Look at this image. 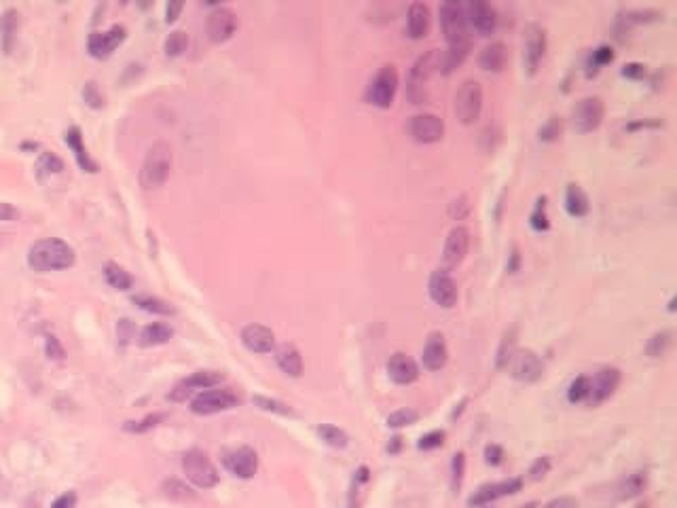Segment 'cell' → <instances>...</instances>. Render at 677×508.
<instances>
[{
  "label": "cell",
  "mask_w": 677,
  "mask_h": 508,
  "mask_svg": "<svg viewBox=\"0 0 677 508\" xmlns=\"http://www.w3.org/2000/svg\"><path fill=\"white\" fill-rule=\"evenodd\" d=\"M440 23H443L445 39L449 47H470L468 23L461 3H445L440 5Z\"/></svg>",
  "instance_id": "5"
},
{
  "label": "cell",
  "mask_w": 677,
  "mask_h": 508,
  "mask_svg": "<svg viewBox=\"0 0 677 508\" xmlns=\"http://www.w3.org/2000/svg\"><path fill=\"white\" fill-rule=\"evenodd\" d=\"M189 47V37L184 30H174L169 37L165 39V55L167 57H178L187 51Z\"/></svg>",
  "instance_id": "38"
},
{
  "label": "cell",
  "mask_w": 677,
  "mask_h": 508,
  "mask_svg": "<svg viewBox=\"0 0 677 508\" xmlns=\"http://www.w3.org/2000/svg\"><path fill=\"white\" fill-rule=\"evenodd\" d=\"M388 375L398 386H411L419 377V366L409 354L396 352L388 360Z\"/></svg>",
  "instance_id": "22"
},
{
  "label": "cell",
  "mask_w": 677,
  "mask_h": 508,
  "mask_svg": "<svg viewBox=\"0 0 677 508\" xmlns=\"http://www.w3.org/2000/svg\"><path fill=\"white\" fill-rule=\"evenodd\" d=\"M392 440H394V445H392V447H388V451H390V453L398 451V447H400V436H396V438H392Z\"/></svg>",
  "instance_id": "61"
},
{
  "label": "cell",
  "mask_w": 677,
  "mask_h": 508,
  "mask_svg": "<svg viewBox=\"0 0 677 508\" xmlns=\"http://www.w3.org/2000/svg\"><path fill=\"white\" fill-rule=\"evenodd\" d=\"M125 41V28L123 26H113L106 32H93L87 39V51L97 57V59H106L113 55V51Z\"/></svg>",
  "instance_id": "19"
},
{
  "label": "cell",
  "mask_w": 677,
  "mask_h": 508,
  "mask_svg": "<svg viewBox=\"0 0 677 508\" xmlns=\"http://www.w3.org/2000/svg\"><path fill=\"white\" fill-rule=\"evenodd\" d=\"M396 91H398V70H396V66L385 64V66L379 68V73L375 75V79L370 81L366 97H368V102L372 106L390 109L394 104Z\"/></svg>",
  "instance_id": "7"
},
{
  "label": "cell",
  "mask_w": 677,
  "mask_h": 508,
  "mask_svg": "<svg viewBox=\"0 0 677 508\" xmlns=\"http://www.w3.org/2000/svg\"><path fill=\"white\" fill-rule=\"evenodd\" d=\"M45 352H47V356H49L51 360H61V358L66 356L61 344L57 341V339H55L53 335H49V337L45 339Z\"/></svg>",
  "instance_id": "53"
},
{
  "label": "cell",
  "mask_w": 677,
  "mask_h": 508,
  "mask_svg": "<svg viewBox=\"0 0 677 508\" xmlns=\"http://www.w3.org/2000/svg\"><path fill=\"white\" fill-rule=\"evenodd\" d=\"M531 227L537 231H546L549 229V216H546V199L540 197L537 199V206L531 214Z\"/></svg>",
  "instance_id": "48"
},
{
  "label": "cell",
  "mask_w": 677,
  "mask_h": 508,
  "mask_svg": "<svg viewBox=\"0 0 677 508\" xmlns=\"http://www.w3.org/2000/svg\"><path fill=\"white\" fill-rule=\"evenodd\" d=\"M102 271H104V280H106V284H108L111 288H115V290L125 292V290H129V288L133 286V278L127 274V271H125L121 265H117V263H113V261L104 263Z\"/></svg>",
  "instance_id": "32"
},
{
  "label": "cell",
  "mask_w": 677,
  "mask_h": 508,
  "mask_svg": "<svg viewBox=\"0 0 677 508\" xmlns=\"http://www.w3.org/2000/svg\"><path fill=\"white\" fill-rule=\"evenodd\" d=\"M485 455H487V462H489V464L497 466V464L502 462L504 451H502V447H497V445H489V447L485 449Z\"/></svg>",
  "instance_id": "60"
},
{
  "label": "cell",
  "mask_w": 677,
  "mask_h": 508,
  "mask_svg": "<svg viewBox=\"0 0 677 508\" xmlns=\"http://www.w3.org/2000/svg\"><path fill=\"white\" fill-rule=\"evenodd\" d=\"M508 364H511V375L523 384H535L544 375V362L533 350H517Z\"/></svg>",
  "instance_id": "13"
},
{
  "label": "cell",
  "mask_w": 677,
  "mask_h": 508,
  "mask_svg": "<svg viewBox=\"0 0 677 508\" xmlns=\"http://www.w3.org/2000/svg\"><path fill=\"white\" fill-rule=\"evenodd\" d=\"M28 265L34 271H39V274L68 269L75 265V250L64 240L47 237V240H39L32 244V248L28 252Z\"/></svg>",
  "instance_id": "1"
},
{
  "label": "cell",
  "mask_w": 677,
  "mask_h": 508,
  "mask_svg": "<svg viewBox=\"0 0 677 508\" xmlns=\"http://www.w3.org/2000/svg\"><path fill=\"white\" fill-rule=\"evenodd\" d=\"M612 59H614V51H612V47H599V49L593 51V55H591V64L595 66V73L599 70L601 66L609 64Z\"/></svg>",
  "instance_id": "52"
},
{
  "label": "cell",
  "mask_w": 677,
  "mask_h": 508,
  "mask_svg": "<svg viewBox=\"0 0 677 508\" xmlns=\"http://www.w3.org/2000/svg\"><path fill=\"white\" fill-rule=\"evenodd\" d=\"M523 487V479H506V481H497V483H487L483 487H479L474 491L468 500L470 506H489L491 502L506 498V496H513L517 491H521Z\"/></svg>",
  "instance_id": "20"
},
{
  "label": "cell",
  "mask_w": 677,
  "mask_h": 508,
  "mask_svg": "<svg viewBox=\"0 0 677 508\" xmlns=\"http://www.w3.org/2000/svg\"><path fill=\"white\" fill-rule=\"evenodd\" d=\"M549 470H551V458H549V455H542V458H537V460L531 464V468H529V477H531L533 481H540V479H544V477H546Z\"/></svg>",
  "instance_id": "50"
},
{
  "label": "cell",
  "mask_w": 677,
  "mask_h": 508,
  "mask_svg": "<svg viewBox=\"0 0 677 508\" xmlns=\"http://www.w3.org/2000/svg\"><path fill=\"white\" fill-rule=\"evenodd\" d=\"M174 337V328L165 324V322H153V324H146L140 335H138V344L142 348H155V346H163L167 344L169 339Z\"/></svg>",
  "instance_id": "29"
},
{
  "label": "cell",
  "mask_w": 677,
  "mask_h": 508,
  "mask_svg": "<svg viewBox=\"0 0 677 508\" xmlns=\"http://www.w3.org/2000/svg\"><path fill=\"white\" fill-rule=\"evenodd\" d=\"M546 53V30L540 23H529L523 37V66L527 75H533Z\"/></svg>",
  "instance_id": "11"
},
{
  "label": "cell",
  "mask_w": 677,
  "mask_h": 508,
  "mask_svg": "<svg viewBox=\"0 0 677 508\" xmlns=\"http://www.w3.org/2000/svg\"><path fill=\"white\" fill-rule=\"evenodd\" d=\"M61 169H64V161L59 157H55L53 153H49V151L43 153L39 157V161H37V174H39V178H45L49 174H59Z\"/></svg>",
  "instance_id": "39"
},
{
  "label": "cell",
  "mask_w": 677,
  "mask_h": 508,
  "mask_svg": "<svg viewBox=\"0 0 677 508\" xmlns=\"http://www.w3.org/2000/svg\"><path fill=\"white\" fill-rule=\"evenodd\" d=\"M506 62H508V49L504 43H491L479 55V66L485 73H502Z\"/></svg>",
  "instance_id": "28"
},
{
  "label": "cell",
  "mask_w": 677,
  "mask_h": 508,
  "mask_svg": "<svg viewBox=\"0 0 677 508\" xmlns=\"http://www.w3.org/2000/svg\"><path fill=\"white\" fill-rule=\"evenodd\" d=\"M430 26H432V13L430 7L423 3H413L409 7V13H406V32L413 41H421L430 34Z\"/></svg>",
  "instance_id": "25"
},
{
  "label": "cell",
  "mask_w": 677,
  "mask_h": 508,
  "mask_svg": "<svg viewBox=\"0 0 677 508\" xmlns=\"http://www.w3.org/2000/svg\"><path fill=\"white\" fill-rule=\"evenodd\" d=\"M83 100H85V104L89 109H95V111H99L102 106H104V97H102V91H99V87H97L95 81H87L85 83Z\"/></svg>",
  "instance_id": "45"
},
{
  "label": "cell",
  "mask_w": 677,
  "mask_h": 508,
  "mask_svg": "<svg viewBox=\"0 0 677 508\" xmlns=\"http://www.w3.org/2000/svg\"><path fill=\"white\" fill-rule=\"evenodd\" d=\"M646 483H648V479H646V472H633V474H629V477L627 479H622L620 481V485H618V491H620V498L622 500H631V498H637L643 489H646Z\"/></svg>",
  "instance_id": "35"
},
{
  "label": "cell",
  "mask_w": 677,
  "mask_h": 508,
  "mask_svg": "<svg viewBox=\"0 0 677 508\" xmlns=\"http://www.w3.org/2000/svg\"><path fill=\"white\" fill-rule=\"evenodd\" d=\"M409 133L419 144H434L445 138V121L438 115L421 113L409 119Z\"/></svg>",
  "instance_id": "12"
},
{
  "label": "cell",
  "mask_w": 677,
  "mask_h": 508,
  "mask_svg": "<svg viewBox=\"0 0 677 508\" xmlns=\"http://www.w3.org/2000/svg\"><path fill=\"white\" fill-rule=\"evenodd\" d=\"M77 506V493L75 491H66L59 498L51 502V508H75Z\"/></svg>",
  "instance_id": "55"
},
{
  "label": "cell",
  "mask_w": 677,
  "mask_h": 508,
  "mask_svg": "<svg viewBox=\"0 0 677 508\" xmlns=\"http://www.w3.org/2000/svg\"><path fill=\"white\" fill-rule=\"evenodd\" d=\"M240 404V396H237L233 390L225 388V390H203L199 392L193 400H191V411L197 415H214L220 411H229L235 409Z\"/></svg>",
  "instance_id": "8"
},
{
  "label": "cell",
  "mask_w": 677,
  "mask_h": 508,
  "mask_svg": "<svg viewBox=\"0 0 677 508\" xmlns=\"http://www.w3.org/2000/svg\"><path fill=\"white\" fill-rule=\"evenodd\" d=\"M449 360V348L445 337L440 332H430V337L426 339V346H423V354H421V362L428 370H440L445 368Z\"/></svg>",
  "instance_id": "24"
},
{
  "label": "cell",
  "mask_w": 677,
  "mask_h": 508,
  "mask_svg": "<svg viewBox=\"0 0 677 508\" xmlns=\"http://www.w3.org/2000/svg\"><path fill=\"white\" fill-rule=\"evenodd\" d=\"M242 344L254 354H269L276 350V335L263 324H248L242 330Z\"/></svg>",
  "instance_id": "23"
},
{
  "label": "cell",
  "mask_w": 677,
  "mask_h": 508,
  "mask_svg": "<svg viewBox=\"0 0 677 508\" xmlns=\"http://www.w3.org/2000/svg\"><path fill=\"white\" fill-rule=\"evenodd\" d=\"M466 23L468 30H474L479 37L487 39L497 30V11L493 5L485 3V0H472V3L464 5Z\"/></svg>",
  "instance_id": "10"
},
{
  "label": "cell",
  "mask_w": 677,
  "mask_h": 508,
  "mask_svg": "<svg viewBox=\"0 0 677 508\" xmlns=\"http://www.w3.org/2000/svg\"><path fill=\"white\" fill-rule=\"evenodd\" d=\"M483 111V87L479 81L468 79L455 93V115L464 125H472Z\"/></svg>",
  "instance_id": "6"
},
{
  "label": "cell",
  "mask_w": 677,
  "mask_h": 508,
  "mask_svg": "<svg viewBox=\"0 0 677 508\" xmlns=\"http://www.w3.org/2000/svg\"><path fill=\"white\" fill-rule=\"evenodd\" d=\"M671 330H660V332H654L652 337H650V341H648V346H646V354L650 356V358H660V356H665L667 352H669V348H671Z\"/></svg>",
  "instance_id": "37"
},
{
  "label": "cell",
  "mask_w": 677,
  "mask_h": 508,
  "mask_svg": "<svg viewBox=\"0 0 677 508\" xmlns=\"http://www.w3.org/2000/svg\"><path fill=\"white\" fill-rule=\"evenodd\" d=\"M540 140H544V142H553L557 140L559 135H561V119L559 117H551L544 125L540 127Z\"/></svg>",
  "instance_id": "47"
},
{
  "label": "cell",
  "mask_w": 677,
  "mask_h": 508,
  "mask_svg": "<svg viewBox=\"0 0 677 508\" xmlns=\"http://www.w3.org/2000/svg\"><path fill=\"white\" fill-rule=\"evenodd\" d=\"M468 212H470V203H468V197L466 195H461L459 199H455L451 203V208H449V214L453 218H457V220H461Z\"/></svg>",
  "instance_id": "54"
},
{
  "label": "cell",
  "mask_w": 677,
  "mask_h": 508,
  "mask_svg": "<svg viewBox=\"0 0 677 508\" xmlns=\"http://www.w3.org/2000/svg\"><path fill=\"white\" fill-rule=\"evenodd\" d=\"M589 392H591V377L589 375H580L575 377L567 390V400L569 402H587L589 400Z\"/></svg>",
  "instance_id": "41"
},
{
  "label": "cell",
  "mask_w": 677,
  "mask_h": 508,
  "mask_svg": "<svg viewBox=\"0 0 677 508\" xmlns=\"http://www.w3.org/2000/svg\"><path fill=\"white\" fill-rule=\"evenodd\" d=\"M17 218H19V210L15 206H11V203L0 201V220L11 223V220H17Z\"/></svg>",
  "instance_id": "57"
},
{
  "label": "cell",
  "mask_w": 677,
  "mask_h": 508,
  "mask_svg": "<svg viewBox=\"0 0 677 508\" xmlns=\"http://www.w3.org/2000/svg\"><path fill=\"white\" fill-rule=\"evenodd\" d=\"M17 26H19V17L15 9H7L0 17V45H3V53H11L17 41Z\"/></svg>",
  "instance_id": "30"
},
{
  "label": "cell",
  "mask_w": 677,
  "mask_h": 508,
  "mask_svg": "<svg viewBox=\"0 0 677 508\" xmlns=\"http://www.w3.org/2000/svg\"><path fill=\"white\" fill-rule=\"evenodd\" d=\"M278 366L286 373L288 377H301L303 375V356L292 344H282L274 350Z\"/></svg>",
  "instance_id": "26"
},
{
  "label": "cell",
  "mask_w": 677,
  "mask_h": 508,
  "mask_svg": "<svg viewBox=\"0 0 677 508\" xmlns=\"http://www.w3.org/2000/svg\"><path fill=\"white\" fill-rule=\"evenodd\" d=\"M237 30V15L227 9V7H218L208 15L206 21V32H208V39L216 45L227 43Z\"/></svg>",
  "instance_id": "18"
},
{
  "label": "cell",
  "mask_w": 677,
  "mask_h": 508,
  "mask_svg": "<svg viewBox=\"0 0 677 508\" xmlns=\"http://www.w3.org/2000/svg\"><path fill=\"white\" fill-rule=\"evenodd\" d=\"M517 352V328L513 326L511 330H506L502 337V344L497 350V368H504L511 362L513 354Z\"/></svg>",
  "instance_id": "36"
},
{
  "label": "cell",
  "mask_w": 677,
  "mask_h": 508,
  "mask_svg": "<svg viewBox=\"0 0 677 508\" xmlns=\"http://www.w3.org/2000/svg\"><path fill=\"white\" fill-rule=\"evenodd\" d=\"M117 335H119L121 346H127V344L131 341V339L135 337V324H133L131 320H127V318L119 320V324H117Z\"/></svg>",
  "instance_id": "51"
},
{
  "label": "cell",
  "mask_w": 677,
  "mask_h": 508,
  "mask_svg": "<svg viewBox=\"0 0 677 508\" xmlns=\"http://www.w3.org/2000/svg\"><path fill=\"white\" fill-rule=\"evenodd\" d=\"M464 472H466V455L459 451L453 455V462H451V487L453 491H457L464 483Z\"/></svg>",
  "instance_id": "46"
},
{
  "label": "cell",
  "mask_w": 677,
  "mask_h": 508,
  "mask_svg": "<svg viewBox=\"0 0 677 508\" xmlns=\"http://www.w3.org/2000/svg\"><path fill=\"white\" fill-rule=\"evenodd\" d=\"M544 508H578V502H575L573 498H569V496H559V498L546 502Z\"/></svg>",
  "instance_id": "58"
},
{
  "label": "cell",
  "mask_w": 677,
  "mask_h": 508,
  "mask_svg": "<svg viewBox=\"0 0 677 508\" xmlns=\"http://www.w3.org/2000/svg\"><path fill=\"white\" fill-rule=\"evenodd\" d=\"M443 443H445V432H443V430H434V432H428L426 436L419 438L417 447L428 451V449H436V447H440Z\"/></svg>",
  "instance_id": "49"
},
{
  "label": "cell",
  "mask_w": 677,
  "mask_h": 508,
  "mask_svg": "<svg viewBox=\"0 0 677 508\" xmlns=\"http://www.w3.org/2000/svg\"><path fill=\"white\" fill-rule=\"evenodd\" d=\"M225 382V375L220 370H197L193 373L191 377L182 379L172 392L167 394V400H174V402H182L187 400L195 390H210L216 388L218 384Z\"/></svg>",
  "instance_id": "14"
},
{
  "label": "cell",
  "mask_w": 677,
  "mask_h": 508,
  "mask_svg": "<svg viewBox=\"0 0 677 508\" xmlns=\"http://www.w3.org/2000/svg\"><path fill=\"white\" fill-rule=\"evenodd\" d=\"M163 417H165L163 413H151V415H146V417L140 420V422H127V424L123 426V430L133 432V434H142V432H149V430H153L155 426H159V422H161Z\"/></svg>",
  "instance_id": "43"
},
{
  "label": "cell",
  "mask_w": 677,
  "mask_h": 508,
  "mask_svg": "<svg viewBox=\"0 0 677 508\" xmlns=\"http://www.w3.org/2000/svg\"><path fill=\"white\" fill-rule=\"evenodd\" d=\"M620 370L616 366H605L601 370H597L595 375L591 377V392H589V404L591 406H597L601 402H605L609 396H612L618 386H620Z\"/></svg>",
  "instance_id": "17"
},
{
  "label": "cell",
  "mask_w": 677,
  "mask_h": 508,
  "mask_svg": "<svg viewBox=\"0 0 677 508\" xmlns=\"http://www.w3.org/2000/svg\"><path fill=\"white\" fill-rule=\"evenodd\" d=\"M169 169H172V147L165 140H157L151 144L144 157L140 180L146 189H159L165 185Z\"/></svg>",
  "instance_id": "2"
},
{
  "label": "cell",
  "mask_w": 677,
  "mask_h": 508,
  "mask_svg": "<svg viewBox=\"0 0 677 508\" xmlns=\"http://www.w3.org/2000/svg\"><path fill=\"white\" fill-rule=\"evenodd\" d=\"M318 436L324 440V443L328 447H334V449H345L350 445V436L345 430L341 428H336L332 424H322L318 426Z\"/></svg>",
  "instance_id": "34"
},
{
  "label": "cell",
  "mask_w": 677,
  "mask_h": 508,
  "mask_svg": "<svg viewBox=\"0 0 677 508\" xmlns=\"http://www.w3.org/2000/svg\"><path fill=\"white\" fill-rule=\"evenodd\" d=\"M605 115V106H603V100L597 95H589L582 97L578 104L573 106L571 111V125L578 133H589L595 131Z\"/></svg>",
  "instance_id": "9"
},
{
  "label": "cell",
  "mask_w": 677,
  "mask_h": 508,
  "mask_svg": "<svg viewBox=\"0 0 677 508\" xmlns=\"http://www.w3.org/2000/svg\"><path fill=\"white\" fill-rule=\"evenodd\" d=\"M589 208H591V203H589L587 193L578 185H567V191H565V210L569 212V216H575V218L587 216L589 214Z\"/></svg>",
  "instance_id": "31"
},
{
  "label": "cell",
  "mask_w": 677,
  "mask_h": 508,
  "mask_svg": "<svg viewBox=\"0 0 677 508\" xmlns=\"http://www.w3.org/2000/svg\"><path fill=\"white\" fill-rule=\"evenodd\" d=\"M131 301L138 305L140 310L149 312V314H157V316H174V308L163 299L151 297V294H133Z\"/></svg>",
  "instance_id": "33"
},
{
  "label": "cell",
  "mask_w": 677,
  "mask_h": 508,
  "mask_svg": "<svg viewBox=\"0 0 677 508\" xmlns=\"http://www.w3.org/2000/svg\"><path fill=\"white\" fill-rule=\"evenodd\" d=\"M225 468L237 479H252L258 470V455L252 447H237L222 453Z\"/></svg>",
  "instance_id": "16"
},
{
  "label": "cell",
  "mask_w": 677,
  "mask_h": 508,
  "mask_svg": "<svg viewBox=\"0 0 677 508\" xmlns=\"http://www.w3.org/2000/svg\"><path fill=\"white\" fill-rule=\"evenodd\" d=\"M436 73H443V53L438 49H432L426 55H421L415 62V66L411 68L406 95H409L413 104H421L426 100V85L432 79V75H436Z\"/></svg>",
  "instance_id": "3"
},
{
  "label": "cell",
  "mask_w": 677,
  "mask_h": 508,
  "mask_svg": "<svg viewBox=\"0 0 677 508\" xmlns=\"http://www.w3.org/2000/svg\"><path fill=\"white\" fill-rule=\"evenodd\" d=\"M470 248V231L461 225L453 227L447 235L445 250H443V269H455L468 254Z\"/></svg>",
  "instance_id": "21"
},
{
  "label": "cell",
  "mask_w": 677,
  "mask_h": 508,
  "mask_svg": "<svg viewBox=\"0 0 677 508\" xmlns=\"http://www.w3.org/2000/svg\"><path fill=\"white\" fill-rule=\"evenodd\" d=\"M428 292H430L432 301L443 310H451L457 305V284L447 269L432 271L430 282H428Z\"/></svg>",
  "instance_id": "15"
},
{
  "label": "cell",
  "mask_w": 677,
  "mask_h": 508,
  "mask_svg": "<svg viewBox=\"0 0 677 508\" xmlns=\"http://www.w3.org/2000/svg\"><path fill=\"white\" fill-rule=\"evenodd\" d=\"M163 491H165L167 498H172V500H189V498H193L191 487H187L178 479H167L163 483Z\"/></svg>",
  "instance_id": "44"
},
{
  "label": "cell",
  "mask_w": 677,
  "mask_h": 508,
  "mask_svg": "<svg viewBox=\"0 0 677 508\" xmlns=\"http://www.w3.org/2000/svg\"><path fill=\"white\" fill-rule=\"evenodd\" d=\"M182 9H184V3H167V7H165V21L167 23H174L178 19V15L182 13Z\"/></svg>",
  "instance_id": "59"
},
{
  "label": "cell",
  "mask_w": 677,
  "mask_h": 508,
  "mask_svg": "<svg viewBox=\"0 0 677 508\" xmlns=\"http://www.w3.org/2000/svg\"><path fill=\"white\" fill-rule=\"evenodd\" d=\"M66 142H68V147L73 149V153H75V157H77V163L81 165L83 172H91V174L97 172V163L89 157V153H87V149H85L83 133H81L79 127H70V129L66 131Z\"/></svg>",
  "instance_id": "27"
},
{
  "label": "cell",
  "mask_w": 677,
  "mask_h": 508,
  "mask_svg": "<svg viewBox=\"0 0 677 508\" xmlns=\"http://www.w3.org/2000/svg\"><path fill=\"white\" fill-rule=\"evenodd\" d=\"M182 470L187 474V479L199 489H210L218 483V470L201 449H191L184 453Z\"/></svg>",
  "instance_id": "4"
},
{
  "label": "cell",
  "mask_w": 677,
  "mask_h": 508,
  "mask_svg": "<svg viewBox=\"0 0 677 508\" xmlns=\"http://www.w3.org/2000/svg\"><path fill=\"white\" fill-rule=\"evenodd\" d=\"M643 75H646V66H643V64L633 62V64H627L622 68V77H627V79H641Z\"/></svg>",
  "instance_id": "56"
},
{
  "label": "cell",
  "mask_w": 677,
  "mask_h": 508,
  "mask_svg": "<svg viewBox=\"0 0 677 508\" xmlns=\"http://www.w3.org/2000/svg\"><path fill=\"white\" fill-rule=\"evenodd\" d=\"M252 402L258 406V409L263 411H269V413H278V415H294V411L290 409V406L282 400H276V398H269V396H252Z\"/></svg>",
  "instance_id": "40"
},
{
  "label": "cell",
  "mask_w": 677,
  "mask_h": 508,
  "mask_svg": "<svg viewBox=\"0 0 677 508\" xmlns=\"http://www.w3.org/2000/svg\"><path fill=\"white\" fill-rule=\"evenodd\" d=\"M419 420V413L415 409H398L394 413L388 415V428H404V426H411Z\"/></svg>",
  "instance_id": "42"
}]
</instances>
